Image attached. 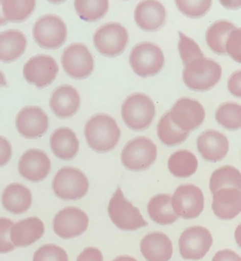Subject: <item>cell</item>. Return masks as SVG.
Masks as SVG:
<instances>
[{
    "label": "cell",
    "mask_w": 241,
    "mask_h": 261,
    "mask_svg": "<svg viewBox=\"0 0 241 261\" xmlns=\"http://www.w3.org/2000/svg\"><path fill=\"white\" fill-rule=\"evenodd\" d=\"M129 43L128 30L119 22L109 21L101 24L93 34V45L102 56H119Z\"/></svg>",
    "instance_id": "8992f818"
},
{
    "label": "cell",
    "mask_w": 241,
    "mask_h": 261,
    "mask_svg": "<svg viewBox=\"0 0 241 261\" xmlns=\"http://www.w3.org/2000/svg\"><path fill=\"white\" fill-rule=\"evenodd\" d=\"M84 137L93 151L106 153L118 144L120 128L112 116L106 113H96L86 121Z\"/></svg>",
    "instance_id": "6da1fadb"
},
{
    "label": "cell",
    "mask_w": 241,
    "mask_h": 261,
    "mask_svg": "<svg viewBox=\"0 0 241 261\" xmlns=\"http://www.w3.org/2000/svg\"><path fill=\"white\" fill-rule=\"evenodd\" d=\"M166 18V10L158 0H142L134 10V20L144 32H156L162 28Z\"/></svg>",
    "instance_id": "d6986e66"
},
{
    "label": "cell",
    "mask_w": 241,
    "mask_h": 261,
    "mask_svg": "<svg viewBox=\"0 0 241 261\" xmlns=\"http://www.w3.org/2000/svg\"><path fill=\"white\" fill-rule=\"evenodd\" d=\"M50 149L60 160L74 159L80 149V142L76 133L68 126L55 128L49 139Z\"/></svg>",
    "instance_id": "44dd1931"
},
{
    "label": "cell",
    "mask_w": 241,
    "mask_h": 261,
    "mask_svg": "<svg viewBox=\"0 0 241 261\" xmlns=\"http://www.w3.org/2000/svg\"><path fill=\"white\" fill-rule=\"evenodd\" d=\"M112 261H137V260L131 256H117Z\"/></svg>",
    "instance_id": "bcb514c9"
},
{
    "label": "cell",
    "mask_w": 241,
    "mask_h": 261,
    "mask_svg": "<svg viewBox=\"0 0 241 261\" xmlns=\"http://www.w3.org/2000/svg\"><path fill=\"white\" fill-rule=\"evenodd\" d=\"M228 90L236 98L241 97V70H235L228 79Z\"/></svg>",
    "instance_id": "60d3db41"
},
{
    "label": "cell",
    "mask_w": 241,
    "mask_h": 261,
    "mask_svg": "<svg viewBox=\"0 0 241 261\" xmlns=\"http://www.w3.org/2000/svg\"><path fill=\"white\" fill-rule=\"evenodd\" d=\"M46 1L49 2L50 4H53V5H59V4L64 3L66 0H46Z\"/></svg>",
    "instance_id": "c3c4849f"
},
{
    "label": "cell",
    "mask_w": 241,
    "mask_h": 261,
    "mask_svg": "<svg viewBox=\"0 0 241 261\" xmlns=\"http://www.w3.org/2000/svg\"><path fill=\"white\" fill-rule=\"evenodd\" d=\"M212 245V237L208 229L196 225L185 229L179 239L180 254L187 260L202 259Z\"/></svg>",
    "instance_id": "9a60e30c"
},
{
    "label": "cell",
    "mask_w": 241,
    "mask_h": 261,
    "mask_svg": "<svg viewBox=\"0 0 241 261\" xmlns=\"http://www.w3.org/2000/svg\"><path fill=\"white\" fill-rule=\"evenodd\" d=\"M12 157V146L7 138L0 135V167L8 164Z\"/></svg>",
    "instance_id": "ab89813d"
},
{
    "label": "cell",
    "mask_w": 241,
    "mask_h": 261,
    "mask_svg": "<svg viewBox=\"0 0 241 261\" xmlns=\"http://www.w3.org/2000/svg\"><path fill=\"white\" fill-rule=\"evenodd\" d=\"M196 147L204 160L218 162L227 156L230 143L223 133L216 129H207L198 136Z\"/></svg>",
    "instance_id": "ffe728a7"
},
{
    "label": "cell",
    "mask_w": 241,
    "mask_h": 261,
    "mask_svg": "<svg viewBox=\"0 0 241 261\" xmlns=\"http://www.w3.org/2000/svg\"><path fill=\"white\" fill-rule=\"evenodd\" d=\"M44 231V223L39 217H28L13 223L10 229V240L15 247H28L40 240Z\"/></svg>",
    "instance_id": "7402d4cb"
},
{
    "label": "cell",
    "mask_w": 241,
    "mask_h": 261,
    "mask_svg": "<svg viewBox=\"0 0 241 261\" xmlns=\"http://www.w3.org/2000/svg\"><path fill=\"white\" fill-rule=\"evenodd\" d=\"M88 215L78 207H65L53 218V230L61 239H73L81 236L88 227Z\"/></svg>",
    "instance_id": "2e32d148"
},
{
    "label": "cell",
    "mask_w": 241,
    "mask_h": 261,
    "mask_svg": "<svg viewBox=\"0 0 241 261\" xmlns=\"http://www.w3.org/2000/svg\"><path fill=\"white\" fill-rule=\"evenodd\" d=\"M7 23V20L5 19L3 12H2V0H0V27L5 25Z\"/></svg>",
    "instance_id": "7dc6e473"
},
{
    "label": "cell",
    "mask_w": 241,
    "mask_h": 261,
    "mask_svg": "<svg viewBox=\"0 0 241 261\" xmlns=\"http://www.w3.org/2000/svg\"><path fill=\"white\" fill-rule=\"evenodd\" d=\"M168 114L174 124L186 133L198 128L205 119L203 105L198 100L188 97L179 98L172 106Z\"/></svg>",
    "instance_id": "7c38bea8"
},
{
    "label": "cell",
    "mask_w": 241,
    "mask_h": 261,
    "mask_svg": "<svg viewBox=\"0 0 241 261\" xmlns=\"http://www.w3.org/2000/svg\"><path fill=\"white\" fill-rule=\"evenodd\" d=\"M225 52L228 54L235 62H241V30L240 28H235L226 41Z\"/></svg>",
    "instance_id": "74e56055"
},
{
    "label": "cell",
    "mask_w": 241,
    "mask_h": 261,
    "mask_svg": "<svg viewBox=\"0 0 241 261\" xmlns=\"http://www.w3.org/2000/svg\"><path fill=\"white\" fill-rule=\"evenodd\" d=\"M13 221L6 217H0V253L5 254L14 250L15 246L10 240V229Z\"/></svg>",
    "instance_id": "f35d334b"
},
{
    "label": "cell",
    "mask_w": 241,
    "mask_h": 261,
    "mask_svg": "<svg viewBox=\"0 0 241 261\" xmlns=\"http://www.w3.org/2000/svg\"><path fill=\"white\" fill-rule=\"evenodd\" d=\"M222 75L223 68L220 63L205 56L186 64L182 73L185 86L196 92L211 90L221 81Z\"/></svg>",
    "instance_id": "7a4b0ae2"
},
{
    "label": "cell",
    "mask_w": 241,
    "mask_h": 261,
    "mask_svg": "<svg viewBox=\"0 0 241 261\" xmlns=\"http://www.w3.org/2000/svg\"><path fill=\"white\" fill-rule=\"evenodd\" d=\"M1 203L8 212L21 214L32 205V193L28 187L18 182H12L4 189Z\"/></svg>",
    "instance_id": "484cf974"
},
{
    "label": "cell",
    "mask_w": 241,
    "mask_h": 261,
    "mask_svg": "<svg viewBox=\"0 0 241 261\" xmlns=\"http://www.w3.org/2000/svg\"><path fill=\"white\" fill-rule=\"evenodd\" d=\"M17 170L27 180L41 181L48 176L51 170V161L43 150L31 148L21 154L17 163Z\"/></svg>",
    "instance_id": "e0dca14e"
},
{
    "label": "cell",
    "mask_w": 241,
    "mask_h": 261,
    "mask_svg": "<svg viewBox=\"0 0 241 261\" xmlns=\"http://www.w3.org/2000/svg\"><path fill=\"white\" fill-rule=\"evenodd\" d=\"M216 122L228 130H237L241 126V105L237 102H224L215 110Z\"/></svg>",
    "instance_id": "836d02e7"
},
{
    "label": "cell",
    "mask_w": 241,
    "mask_h": 261,
    "mask_svg": "<svg viewBox=\"0 0 241 261\" xmlns=\"http://www.w3.org/2000/svg\"><path fill=\"white\" fill-rule=\"evenodd\" d=\"M170 172L179 178H186L193 175L198 167L196 156L189 150H179L174 152L167 160Z\"/></svg>",
    "instance_id": "83f0119b"
},
{
    "label": "cell",
    "mask_w": 241,
    "mask_h": 261,
    "mask_svg": "<svg viewBox=\"0 0 241 261\" xmlns=\"http://www.w3.org/2000/svg\"><path fill=\"white\" fill-rule=\"evenodd\" d=\"M157 147L154 142L144 136L130 140L120 152L123 165L131 171H143L156 160Z\"/></svg>",
    "instance_id": "52a82bcc"
},
{
    "label": "cell",
    "mask_w": 241,
    "mask_h": 261,
    "mask_svg": "<svg viewBox=\"0 0 241 261\" xmlns=\"http://www.w3.org/2000/svg\"><path fill=\"white\" fill-rule=\"evenodd\" d=\"M220 4L230 10H237L241 6V0H219Z\"/></svg>",
    "instance_id": "ee69618b"
},
{
    "label": "cell",
    "mask_w": 241,
    "mask_h": 261,
    "mask_svg": "<svg viewBox=\"0 0 241 261\" xmlns=\"http://www.w3.org/2000/svg\"><path fill=\"white\" fill-rule=\"evenodd\" d=\"M74 8L82 20L96 22L107 14L109 0H74Z\"/></svg>",
    "instance_id": "f546056e"
},
{
    "label": "cell",
    "mask_w": 241,
    "mask_h": 261,
    "mask_svg": "<svg viewBox=\"0 0 241 261\" xmlns=\"http://www.w3.org/2000/svg\"><path fill=\"white\" fill-rule=\"evenodd\" d=\"M37 0H2V12L7 22H23L35 11Z\"/></svg>",
    "instance_id": "4dcf8cb0"
},
{
    "label": "cell",
    "mask_w": 241,
    "mask_h": 261,
    "mask_svg": "<svg viewBox=\"0 0 241 261\" xmlns=\"http://www.w3.org/2000/svg\"><path fill=\"white\" fill-rule=\"evenodd\" d=\"M178 50L184 65L204 56L198 43L183 32H179Z\"/></svg>",
    "instance_id": "d590c367"
},
{
    "label": "cell",
    "mask_w": 241,
    "mask_h": 261,
    "mask_svg": "<svg viewBox=\"0 0 241 261\" xmlns=\"http://www.w3.org/2000/svg\"><path fill=\"white\" fill-rule=\"evenodd\" d=\"M133 71L140 77L157 74L164 66V54L161 48L152 42H141L135 45L129 55Z\"/></svg>",
    "instance_id": "5b68a950"
},
{
    "label": "cell",
    "mask_w": 241,
    "mask_h": 261,
    "mask_svg": "<svg viewBox=\"0 0 241 261\" xmlns=\"http://www.w3.org/2000/svg\"><path fill=\"white\" fill-rule=\"evenodd\" d=\"M212 195L211 208L215 216L223 220H230L240 213L241 193L239 189L225 188Z\"/></svg>",
    "instance_id": "603a6c76"
},
{
    "label": "cell",
    "mask_w": 241,
    "mask_h": 261,
    "mask_svg": "<svg viewBox=\"0 0 241 261\" xmlns=\"http://www.w3.org/2000/svg\"><path fill=\"white\" fill-rule=\"evenodd\" d=\"M177 9L189 18L203 17L211 8L212 0H175Z\"/></svg>",
    "instance_id": "e575fe53"
},
{
    "label": "cell",
    "mask_w": 241,
    "mask_h": 261,
    "mask_svg": "<svg viewBox=\"0 0 241 261\" xmlns=\"http://www.w3.org/2000/svg\"><path fill=\"white\" fill-rule=\"evenodd\" d=\"M147 211L149 217L161 225L172 224L179 217L173 210L171 196L166 194H159L152 197L148 203Z\"/></svg>",
    "instance_id": "f1b7e54d"
},
{
    "label": "cell",
    "mask_w": 241,
    "mask_h": 261,
    "mask_svg": "<svg viewBox=\"0 0 241 261\" xmlns=\"http://www.w3.org/2000/svg\"><path fill=\"white\" fill-rule=\"evenodd\" d=\"M107 212L112 223L122 230H136L147 225L139 209L125 198L120 188L110 198Z\"/></svg>",
    "instance_id": "9c48e42d"
},
{
    "label": "cell",
    "mask_w": 241,
    "mask_h": 261,
    "mask_svg": "<svg viewBox=\"0 0 241 261\" xmlns=\"http://www.w3.org/2000/svg\"><path fill=\"white\" fill-rule=\"evenodd\" d=\"M212 261H241V260H240V256L236 252L229 249H225L215 253V255L212 258Z\"/></svg>",
    "instance_id": "7bdbcfd3"
},
{
    "label": "cell",
    "mask_w": 241,
    "mask_h": 261,
    "mask_svg": "<svg viewBox=\"0 0 241 261\" xmlns=\"http://www.w3.org/2000/svg\"><path fill=\"white\" fill-rule=\"evenodd\" d=\"M140 251L147 261H168L173 255V244L166 234L151 232L142 239Z\"/></svg>",
    "instance_id": "d4e9b609"
},
{
    "label": "cell",
    "mask_w": 241,
    "mask_h": 261,
    "mask_svg": "<svg viewBox=\"0 0 241 261\" xmlns=\"http://www.w3.org/2000/svg\"><path fill=\"white\" fill-rule=\"evenodd\" d=\"M241 187L240 170L231 165H225L215 169L209 179V190L211 194L225 188L239 189Z\"/></svg>",
    "instance_id": "1f68e13d"
},
{
    "label": "cell",
    "mask_w": 241,
    "mask_h": 261,
    "mask_svg": "<svg viewBox=\"0 0 241 261\" xmlns=\"http://www.w3.org/2000/svg\"><path fill=\"white\" fill-rule=\"evenodd\" d=\"M89 189L86 174L79 168L64 166L53 177L52 190L62 200H78L83 198Z\"/></svg>",
    "instance_id": "30bf717a"
},
{
    "label": "cell",
    "mask_w": 241,
    "mask_h": 261,
    "mask_svg": "<svg viewBox=\"0 0 241 261\" xmlns=\"http://www.w3.org/2000/svg\"><path fill=\"white\" fill-rule=\"evenodd\" d=\"M235 28L236 25L227 19H218L212 22L205 32V42L208 48L215 54H226V41Z\"/></svg>",
    "instance_id": "4316f807"
},
{
    "label": "cell",
    "mask_w": 241,
    "mask_h": 261,
    "mask_svg": "<svg viewBox=\"0 0 241 261\" xmlns=\"http://www.w3.org/2000/svg\"><path fill=\"white\" fill-rule=\"evenodd\" d=\"M156 134L160 142L168 147L182 144L189 137V133L181 130L178 126L174 124L168 112L164 113L160 117L157 123Z\"/></svg>",
    "instance_id": "d6a6232c"
},
{
    "label": "cell",
    "mask_w": 241,
    "mask_h": 261,
    "mask_svg": "<svg viewBox=\"0 0 241 261\" xmlns=\"http://www.w3.org/2000/svg\"><path fill=\"white\" fill-rule=\"evenodd\" d=\"M174 212L185 219L196 218L204 207V196L202 191L191 184L179 186L173 197H171Z\"/></svg>",
    "instance_id": "5bb4252c"
},
{
    "label": "cell",
    "mask_w": 241,
    "mask_h": 261,
    "mask_svg": "<svg viewBox=\"0 0 241 261\" xmlns=\"http://www.w3.org/2000/svg\"><path fill=\"white\" fill-rule=\"evenodd\" d=\"M125 1H128V0H125Z\"/></svg>",
    "instance_id": "681fc988"
},
{
    "label": "cell",
    "mask_w": 241,
    "mask_h": 261,
    "mask_svg": "<svg viewBox=\"0 0 241 261\" xmlns=\"http://www.w3.org/2000/svg\"><path fill=\"white\" fill-rule=\"evenodd\" d=\"M27 36L19 30L7 29L0 32V61L11 63L19 59L27 50Z\"/></svg>",
    "instance_id": "cb8c5ba5"
},
{
    "label": "cell",
    "mask_w": 241,
    "mask_h": 261,
    "mask_svg": "<svg viewBox=\"0 0 241 261\" xmlns=\"http://www.w3.org/2000/svg\"><path fill=\"white\" fill-rule=\"evenodd\" d=\"M64 72L74 80H85L89 77L95 66L94 57L84 43H71L67 45L60 57Z\"/></svg>",
    "instance_id": "ba28073f"
},
{
    "label": "cell",
    "mask_w": 241,
    "mask_h": 261,
    "mask_svg": "<svg viewBox=\"0 0 241 261\" xmlns=\"http://www.w3.org/2000/svg\"><path fill=\"white\" fill-rule=\"evenodd\" d=\"M77 261H103V255L99 249L95 247H88L80 253Z\"/></svg>",
    "instance_id": "b9f144b4"
},
{
    "label": "cell",
    "mask_w": 241,
    "mask_h": 261,
    "mask_svg": "<svg viewBox=\"0 0 241 261\" xmlns=\"http://www.w3.org/2000/svg\"><path fill=\"white\" fill-rule=\"evenodd\" d=\"M49 107L57 118L67 119L73 117L81 107L79 91L71 85L56 87L49 98Z\"/></svg>",
    "instance_id": "ac0fdd59"
},
{
    "label": "cell",
    "mask_w": 241,
    "mask_h": 261,
    "mask_svg": "<svg viewBox=\"0 0 241 261\" xmlns=\"http://www.w3.org/2000/svg\"><path fill=\"white\" fill-rule=\"evenodd\" d=\"M4 87H7V80L4 72L0 69V88H4Z\"/></svg>",
    "instance_id": "f6af8a7d"
},
{
    "label": "cell",
    "mask_w": 241,
    "mask_h": 261,
    "mask_svg": "<svg viewBox=\"0 0 241 261\" xmlns=\"http://www.w3.org/2000/svg\"><path fill=\"white\" fill-rule=\"evenodd\" d=\"M58 71V64L54 57L48 54H36L25 62L22 76L28 84L37 89H44L55 81Z\"/></svg>",
    "instance_id": "8fae6325"
},
{
    "label": "cell",
    "mask_w": 241,
    "mask_h": 261,
    "mask_svg": "<svg viewBox=\"0 0 241 261\" xmlns=\"http://www.w3.org/2000/svg\"><path fill=\"white\" fill-rule=\"evenodd\" d=\"M15 127L18 134L28 140L43 137L49 128L47 113L37 105H28L18 110L15 116Z\"/></svg>",
    "instance_id": "4fadbf2b"
},
{
    "label": "cell",
    "mask_w": 241,
    "mask_h": 261,
    "mask_svg": "<svg viewBox=\"0 0 241 261\" xmlns=\"http://www.w3.org/2000/svg\"><path fill=\"white\" fill-rule=\"evenodd\" d=\"M33 261H68V256L61 247L54 244H46L34 253Z\"/></svg>",
    "instance_id": "8d00e7d4"
},
{
    "label": "cell",
    "mask_w": 241,
    "mask_h": 261,
    "mask_svg": "<svg viewBox=\"0 0 241 261\" xmlns=\"http://www.w3.org/2000/svg\"><path fill=\"white\" fill-rule=\"evenodd\" d=\"M35 43L42 49L56 50L67 39V27L64 20L52 13L44 14L37 18L32 29Z\"/></svg>",
    "instance_id": "277c9868"
},
{
    "label": "cell",
    "mask_w": 241,
    "mask_h": 261,
    "mask_svg": "<svg viewBox=\"0 0 241 261\" xmlns=\"http://www.w3.org/2000/svg\"><path fill=\"white\" fill-rule=\"evenodd\" d=\"M156 114L153 100L144 93L129 95L122 104L120 115L124 123L132 130L148 128Z\"/></svg>",
    "instance_id": "3957f363"
}]
</instances>
